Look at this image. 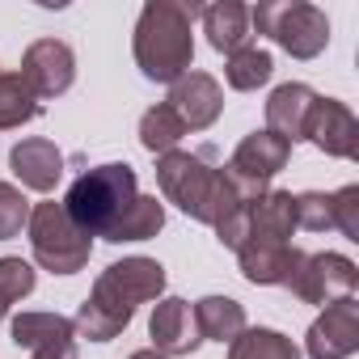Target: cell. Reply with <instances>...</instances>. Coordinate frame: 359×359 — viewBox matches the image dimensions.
I'll return each mask as SVG.
<instances>
[{"label": "cell", "mask_w": 359, "mask_h": 359, "mask_svg": "<svg viewBox=\"0 0 359 359\" xmlns=\"http://www.w3.org/2000/svg\"><path fill=\"white\" fill-rule=\"evenodd\" d=\"M212 148L203 152H182L173 148L165 156H156V187L165 195V203H173L177 212H187L199 224H220L224 216H233L237 208H250L266 195V182L220 165L212 169Z\"/></svg>", "instance_id": "obj_1"}, {"label": "cell", "mask_w": 359, "mask_h": 359, "mask_svg": "<svg viewBox=\"0 0 359 359\" xmlns=\"http://www.w3.org/2000/svg\"><path fill=\"white\" fill-rule=\"evenodd\" d=\"M161 292H165V266L156 258L110 262L97 275L93 292L85 296V304L76 309L72 325L89 342H110V338H118L131 325L135 309L148 304V300H161Z\"/></svg>", "instance_id": "obj_2"}, {"label": "cell", "mask_w": 359, "mask_h": 359, "mask_svg": "<svg viewBox=\"0 0 359 359\" xmlns=\"http://www.w3.org/2000/svg\"><path fill=\"white\" fill-rule=\"evenodd\" d=\"M195 18L199 5H177V0H148L140 9L131 51L135 64L148 81L173 85L177 76H187L195 64Z\"/></svg>", "instance_id": "obj_3"}, {"label": "cell", "mask_w": 359, "mask_h": 359, "mask_svg": "<svg viewBox=\"0 0 359 359\" xmlns=\"http://www.w3.org/2000/svg\"><path fill=\"white\" fill-rule=\"evenodd\" d=\"M135 169L127 161H110V165H97V169H85L76 182L68 187L64 195V212L89 233V237H102L118 216L123 208L135 199Z\"/></svg>", "instance_id": "obj_4"}, {"label": "cell", "mask_w": 359, "mask_h": 359, "mask_svg": "<svg viewBox=\"0 0 359 359\" xmlns=\"http://www.w3.org/2000/svg\"><path fill=\"white\" fill-rule=\"evenodd\" d=\"M30 250H34V262L51 275H76L89 266V254H93V237L64 212V203L47 199V203H34L30 208Z\"/></svg>", "instance_id": "obj_5"}, {"label": "cell", "mask_w": 359, "mask_h": 359, "mask_svg": "<svg viewBox=\"0 0 359 359\" xmlns=\"http://www.w3.org/2000/svg\"><path fill=\"white\" fill-rule=\"evenodd\" d=\"M250 26L266 34L275 47H283L292 60H317L330 47V18L304 0H271L250 9Z\"/></svg>", "instance_id": "obj_6"}, {"label": "cell", "mask_w": 359, "mask_h": 359, "mask_svg": "<svg viewBox=\"0 0 359 359\" xmlns=\"http://www.w3.org/2000/svg\"><path fill=\"white\" fill-rule=\"evenodd\" d=\"M355 283H359L355 262H351L346 254L325 250V254H304V262H300V271H296V279H292L287 287H292V296H300L304 304H321V309H325V304L351 296Z\"/></svg>", "instance_id": "obj_7"}, {"label": "cell", "mask_w": 359, "mask_h": 359, "mask_svg": "<svg viewBox=\"0 0 359 359\" xmlns=\"http://www.w3.org/2000/svg\"><path fill=\"white\" fill-rule=\"evenodd\" d=\"M22 81L30 85V93L39 102L47 97H64L76 81V55L64 39H39L26 47L22 55Z\"/></svg>", "instance_id": "obj_8"}, {"label": "cell", "mask_w": 359, "mask_h": 359, "mask_svg": "<svg viewBox=\"0 0 359 359\" xmlns=\"http://www.w3.org/2000/svg\"><path fill=\"white\" fill-rule=\"evenodd\" d=\"M355 351H359V300L342 296L325 304V313L309 325L304 355L309 359H351Z\"/></svg>", "instance_id": "obj_9"}, {"label": "cell", "mask_w": 359, "mask_h": 359, "mask_svg": "<svg viewBox=\"0 0 359 359\" xmlns=\"http://www.w3.org/2000/svg\"><path fill=\"white\" fill-rule=\"evenodd\" d=\"M304 140L313 148H321L325 156H338V161L359 156V123L338 97H317L313 102L309 123H304Z\"/></svg>", "instance_id": "obj_10"}, {"label": "cell", "mask_w": 359, "mask_h": 359, "mask_svg": "<svg viewBox=\"0 0 359 359\" xmlns=\"http://www.w3.org/2000/svg\"><path fill=\"white\" fill-rule=\"evenodd\" d=\"M165 106L182 118L187 131H208L224 110V89H220V81L212 72H187V76H177L169 85Z\"/></svg>", "instance_id": "obj_11"}, {"label": "cell", "mask_w": 359, "mask_h": 359, "mask_svg": "<svg viewBox=\"0 0 359 359\" xmlns=\"http://www.w3.org/2000/svg\"><path fill=\"white\" fill-rule=\"evenodd\" d=\"M148 334H152V351H161L165 359L173 355H191L203 338L195 325V309L182 296H161L152 317H148Z\"/></svg>", "instance_id": "obj_12"}, {"label": "cell", "mask_w": 359, "mask_h": 359, "mask_svg": "<svg viewBox=\"0 0 359 359\" xmlns=\"http://www.w3.org/2000/svg\"><path fill=\"white\" fill-rule=\"evenodd\" d=\"M237 258H241V275L250 279V283H258V287H275V283H292L296 279V271H300V262H304V250H296L292 241H262V237H250L241 250H237Z\"/></svg>", "instance_id": "obj_13"}, {"label": "cell", "mask_w": 359, "mask_h": 359, "mask_svg": "<svg viewBox=\"0 0 359 359\" xmlns=\"http://www.w3.org/2000/svg\"><path fill=\"white\" fill-rule=\"evenodd\" d=\"M9 169L13 177L26 187V191H39V195H51L60 187V177H64V152L43 140V135H30L22 144H13L9 152Z\"/></svg>", "instance_id": "obj_14"}, {"label": "cell", "mask_w": 359, "mask_h": 359, "mask_svg": "<svg viewBox=\"0 0 359 359\" xmlns=\"http://www.w3.org/2000/svg\"><path fill=\"white\" fill-rule=\"evenodd\" d=\"M287 161H292V144L262 127V131H250V135L237 144V152L229 156V169L254 177V182H271L275 173L287 169Z\"/></svg>", "instance_id": "obj_15"}, {"label": "cell", "mask_w": 359, "mask_h": 359, "mask_svg": "<svg viewBox=\"0 0 359 359\" xmlns=\"http://www.w3.org/2000/svg\"><path fill=\"white\" fill-rule=\"evenodd\" d=\"M313 102H317V93H313L309 85H300V81L279 85V89L266 97V131H275V135L287 140V144L304 140V123H309Z\"/></svg>", "instance_id": "obj_16"}, {"label": "cell", "mask_w": 359, "mask_h": 359, "mask_svg": "<svg viewBox=\"0 0 359 359\" xmlns=\"http://www.w3.org/2000/svg\"><path fill=\"white\" fill-rule=\"evenodd\" d=\"M9 334L18 346H30L34 355L76 346V325H72V317H60V313H18Z\"/></svg>", "instance_id": "obj_17"}, {"label": "cell", "mask_w": 359, "mask_h": 359, "mask_svg": "<svg viewBox=\"0 0 359 359\" xmlns=\"http://www.w3.org/2000/svg\"><path fill=\"white\" fill-rule=\"evenodd\" d=\"M199 18H203V34H208L212 51L233 55V51L250 47L254 26H250V9L245 5H237V0H220V5L199 9Z\"/></svg>", "instance_id": "obj_18"}, {"label": "cell", "mask_w": 359, "mask_h": 359, "mask_svg": "<svg viewBox=\"0 0 359 359\" xmlns=\"http://www.w3.org/2000/svg\"><path fill=\"white\" fill-rule=\"evenodd\" d=\"M161 229H165V203L156 195H135L123 208V216L102 233V241H114V245H123V241H152Z\"/></svg>", "instance_id": "obj_19"}, {"label": "cell", "mask_w": 359, "mask_h": 359, "mask_svg": "<svg viewBox=\"0 0 359 359\" xmlns=\"http://www.w3.org/2000/svg\"><path fill=\"white\" fill-rule=\"evenodd\" d=\"M292 233H296V195L292 191H266L250 208V237L292 241Z\"/></svg>", "instance_id": "obj_20"}, {"label": "cell", "mask_w": 359, "mask_h": 359, "mask_svg": "<svg viewBox=\"0 0 359 359\" xmlns=\"http://www.w3.org/2000/svg\"><path fill=\"white\" fill-rule=\"evenodd\" d=\"M195 325H199V338L208 342H233L241 330H245V309L233 300V296H203L195 304Z\"/></svg>", "instance_id": "obj_21"}, {"label": "cell", "mask_w": 359, "mask_h": 359, "mask_svg": "<svg viewBox=\"0 0 359 359\" xmlns=\"http://www.w3.org/2000/svg\"><path fill=\"white\" fill-rule=\"evenodd\" d=\"M229 359H300V346L279 334V330H266V325H245L233 342H229Z\"/></svg>", "instance_id": "obj_22"}, {"label": "cell", "mask_w": 359, "mask_h": 359, "mask_svg": "<svg viewBox=\"0 0 359 359\" xmlns=\"http://www.w3.org/2000/svg\"><path fill=\"white\" fill-rule=\"evenodd\" d=\"M39 97L30 93V85L22 81V72H0V131L22 127L30 118H39Z\"/></svg>", "instance_id": "obj_23"}, {"label": "cell", "mask_w": 359, "mask_h": 359, "mask_svg": "<svg viewBox=\"0 0 359 359\" xmlns=\"http://www.w3.org/2000/svg\"><path fill=\"white\" fill-rule=\"evenodd\" d=\"M182 135H187L182 118H177L165 102H161V106H152V110H144V118H140V144H144L152 156L173 152L177 144H182Z\"/></svg>", "instance_id": "obj_24"}, {"label": "cell", "mask_w": 359, "mask_h": 359, "mask_svg": "<svg viewBox=\"0 0 359 359\" xmlns=\"http://www.w3.org/2000/svg\"><path fill=\"white\" fill-rule=\"evenodd\" d=\"M271 72H275V60H271V51H262V47H241V51H233L229 64H224V81H229L237 93H250V89L266 85Z\"/></svg>", "instance_id": "obj_25"}, {"label": "cell", "mask_w": 359, "mask_h": 359, "mask_svg": "<svg viewBox=\"0 0 359 359\" xmlns=\"http://www.w3.org/2000/svg\"><path fill=\"white\" fill-rule=\"evenodd\" d=\"M34 283H39V275L26 258H0V321L9 317V309L18 300H26L34 292Z\"/></svg>", "instance_id": "obj_26"}, {"label": "cell", "mask_w": 359, "mask_h": 359, "mask_svg": "<svg viewBox=\"0 0 359 359\" xmlns=\"http://www.w3.org/2000/svg\"><path fill=\"white\" fill-rule=\"evenodd\" d=\"M26 224H30V199L13 182H0V241L22 237Z\"/></svg>", "instance_id": "obj_27"}, {"label": "cell", "mask_w": 359, "mask_h": 359, "mask_svg": "<svg viewBox=\"0 0 359 359\" xmlns=\"http://www.w3.org/2000/svg\"><path fill=\"white\" fill-rule=\"evenodd\" d=\"M296 229H309V233L334 229V203H330V195H321V191L296 195Z\"/></svg>", "instance_id": "obj_28"}, {"label": "cell", "mask_w": 359, "mask_h": 359, "mask_svg": "<svg viewBox=\"0 0 359 359\" xmlns=\"http://www.w3.org/2000/svg\"><path fill=\"white\" fill-rule=\"evenodd\" d=\"M334 203V229L346 241H359V187H342L338 195H330Z\"/></svg>", "instance_id": "obj_29"}, {"label": "cell", "mask_w": 359, "mask_h": 359, "mask_svg": "<svg viewBox=\"0 0 359 359\" xmlns=\"http://www.w3.org/2000/svg\"><path fill=\"white\" fill-rule=\"evenodd\" d=\"M34 359H76V346H64V351H39Z\"/></svg>", "instance_id": "obj_30"}, {"label": "cell", "mask_w": 359, "mask_h": 359, "mask_svg": "<svg viewBox=\"0 0 359 359\" xmlns=\"http://www.w3.org/2000/svg\"><path fill=\"white\" fill-rule=\"evenodd\" d=\"M127 359H165V355H161V351H152V346H148V351H135V355H127Z\"/></svg>", "instance_id": "obj_31"}]
</instances>
